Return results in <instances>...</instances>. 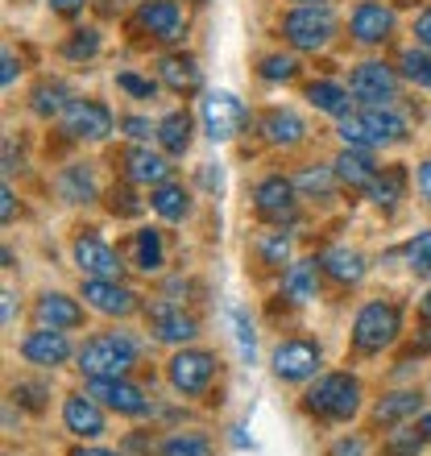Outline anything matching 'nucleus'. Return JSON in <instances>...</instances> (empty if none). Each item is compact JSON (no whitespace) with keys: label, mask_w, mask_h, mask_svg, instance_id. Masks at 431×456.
<instances>
[{"label":"nucleus","mask_w":431,"mask_h":456,"mask_svg":"<svg viewBox=\"0 0 431 456\" xmlns=\"http://www.w3.org/2000/svg\"><path fill=\"white\" fill-rule=\"evenodd\" d=\"M199 183H204V187H224V175H220V167H212V162H207L204 175H199Z\"/></svg>","instance_id":"obj_53"},{"label":"nucleus","mask_w":431,"mask_h":456,"mask_svg":"<svg viewBox=\"0 0 431 456\" xmlns=\"http://www.w3.org/2000/svg\"><path fill=\"white\" fill-rule=\"evenodd\" d=\"M120 125H125V133H129L133 142H145L150 133H158V129H150V120H142V117H125Z\"/></svg>","instance_id":"obj_48"},{"label":"nucleus","mask_w":431,"mask_h":456,"mask_svg":"<svg viewBox=\"0 0 431 456\" xmlns=\"http://www.w3.org/2000/svg\"><path fill=\"white\" fill-rule=\"evenodd\" d=\"M158 452L162 456H212V444H207L204 436H195V432H179V436H170Z\"/></svg>","instance_id":"obj_36"},{"label":"nucleus","mask_w":431,"mask_h":456,"mask_svg":"<svg viewBox=\"0 0 431 456\" xmlns=\"http://www.w3.org/2000/svg\"><path fill=\"white\" fill-rule=\"evenodd\" d=\"M332 179H336V167H307L295 179V187H299L303 195H312V200H328L332 195Z\"/></svg>","instance_id":"obj_35"},{"label":"nucleus","mask_w":431,"mask_h":456,"mask_svg":"<svg viewBox=\"0 0 431 456\" xmlns=\"http://www.w3.org/2000/svg\"><path fill=\"white\" fill-rule=\"evenodd\" d=\"M62 54L71 62H87L100 54V34L96 29H75L71 37H67V46H62Z\"/></svg>","instance_id":"obj_38"},{"label":"nucleus","mask_w":431,"mask_h":456,"mask_svg":"<svg viewBox=\"0 0 431 456\" xmlns=\"http://www.w3.org/2000/svg\"><path fill=\"white\" fill-rule=\"evenodd\" d=\"M84 4H87V0H50V9L62 12V17H71V12H79Z\"/></svg>","instance_id":"obj_52"},{"label":"nucleus","mask_w":431,"mask_h":456,"mask_svg":"<svg viewBox=\"0 0 431 456\" xmlns=\"http://www.w3.org/2000/svg\"><path fill=\"white\" fill-rule=\"evenodd\" d=\"M75 361H79V370L96 382V378H125L129 373V365L137 361V345H133L125 332H104V337H92L79 353H75Z\"/></svg>","instance_id":"obj_2"},{"label":"nucleus","mask_w":431,"mask_h":456,"mask_svg":"<svg viewBox=\"0 0 431 456\" xmlns=\"http://www.w3.org/2000/svg\"><path fill=\"white\" fill-rule=\"evenodd\" d=\"M62 423H67V432L79 436V440H96L104 436V415H100L96 398L92 395H71L62 403Z\"/></svg>","instance_id":"obj_21"},{"label":"nucleus","mask_w":431,"mask_h":456,"mask_svg":"<svg viewBox=\"0 0 431 456\" xmlns=\"http://www.w3.org/2000/svg\"><path fill=\"white\" fill-rule=\"evenodd\" d=\"M133 257H137V270L158 274V270L167 265V253H162V232H158V228H142V232L133 237Z\"/></svg>","instance_id":"obj_32"},{"label":"nucleus","mask_w":431,"mask_h":456,"mask_svg":"<svg viewBox=\"0 0 431 456\" xmlns=\"http://www.w3.org/2000/svg\"><path fill=\"white\" fill-rule=\"evenodd\" d=\"M150 208H154L162 220H187V212H191V195L183 191L179 183H162V187L150 191Z\"/></svg>","instance_id":"obj_30"},{"label":"nucleus","mask_w":431,"mask_h":456,"mask_svg":"<svg viewBox=\"0 0 431 456\" xmlns=\"http://www.w3.org/2000/svg\"><path fill=\"white\" fill-rule=\"evenodd\" d=\"M320 370V345L312 340H282L274 348V373L282 382H303Z\"/></svg>","instance_id":"obj_16"},{"label":"nucleus","mask_w":431,"mask_h":456,"mask_svg":"<svg viewBox=\"0 0 431 456\" xmlns=\"http://www.w3.org/2000/svg\"><path fill=\"white\" fill-rule=\"evenodd\" d=\"M419 407H423L419 390H394V395H386L382 403L373 407V423H378V428H398V423L415 419Z\"/></svg>","instance_id":"obj_25"},{"label":"nucleus","mask_w":431,"mask_h":456,"mask_svg":"<svg viewBox=\"0 0 431 456\" xmlns=\"http://www.w3.org/2000/svg\"><path fill=\"white\" fill-rule=\"evenodd\" d=\"M407 262H411V270L415 274H423V278H431V232H419V237L407 245Z\"/></svg>","instance_id":"obj_42"},{"label":"nucleus","mask_w":431,"mask_h":456,"mask_svg":"<svg viewBox=\"0 0 431 456\" xmlns=\"http://www.w3.org/2000/svg\"><path fill=\"white\" fill-rule=\"evenodd\" d=\"M158 75H162V84L170 92H179V96H191L204 87V75H199V62L191 54H167V59L158 62Z\"/></svg>","instance_id":"obj_24"},{"label":"nucleus","mask_w":431,"mask_h":456,"mask_svg":"<svg viewBox=\"0 0 431 456\" xmlns=\"http://www.w3.org/2000/svg\"><path fill=\"white\" fill-rule=\"evenodd\" d=\"M34 320L37 328H79L84 324V307L71 299V295H59V290H46L42 299L34 303Z\"/></svg>","instance_id":"obj_20"},{"label":"nucleus","mask_w":431,"mask_h":456,"mask_svg":"<svg viewBox=\"0 0 431 456\" xmlns=\"http://www.w3.org/2000/svg\"><path fill=\"white\" fill-rule=\"evenodd\" d=\"M403 332V312L394 303H365L353 320V348L357 353H382Z\"/></svg>","instance_id":"obj_4"},{"label":"nucleus","mask_w":431,"mask_h":456,"mask_svg":"<svg viewBox=\"0 0 431 456\" xmlns=\"http://www.w3.org/2000/svg\"><path fill=\"white\" fill-rule=\"evenodd\" d=\"M423 348H431V328H427V332H423Z\"/></svg>","instance_id":"obj_60"},{"label":"nucleus","mask_w":431,"mask_h":456,"mask_svg":"<svg viewBox=\"0 0 431 456\" xmlns=\"http://www.w3.org/2000/svg\"><path fill=\"white\" fill-rule=\"evenodd\" d=\"M112 112L100 104V100H71L67 112H62V133L75 137V142H104L112 133Z\"/></svg>","instance_id":"obj_8"},{"label":"nucleus","mask_w":431,"mask_h":456,"mask_svg":"<svg viewBox=\"0 0 431 456\" xmlns=\"http://www.w3.org/2000/svg\"><path fill=\"white\" fill-rule=\"evenodd\" d=\"M137 25L154 42H167V46L187 37V17H183V9L175 0H145L142 9H137Z\"/></svg>","instance_id":"obj_11"},{"label":"nucleus","mask_w":431,"mask_h":456,"mask_svg":"<svg viewBox=\"0 0 431 456\" xmlns=\"http://www.w3.org/2000/svg\"><path fill=\"white\" fill-rule=\"evenodd\" d=\"M59 195L67 204H92L96 200V170L87 162H75L59 175Z\"/></svg>","instance_id":"obj_26"},{"label":"nucleus","mask_w":431,"mask_h":456,"mask_svg":"<svg viewBox=\"0 0 431 456\" xmlns=\"http://www.w3.org/2000/svg\"><path fill=\"white\" fill-rule=\"evenodd\" d=\"M398 67H403V75H407L411 84L419 87H431V50H407L403 59H398Z\"/></svg>","instance_id":"obj_37"},{"label":"nucleus","mask_w":431,"mask_h":456,"mask_svg":"<svg viewBox=\"0 0 431 456\" xmlns=\"http://www.w3.org/2000/svg\"><path fill=\"white\" fill-rule=\"evenodd\" d=\"M295 4H328V0H295Z\"/></svg>","instance_id":"obj_59"},{"label":"nucleus","mask_w":431,"mask_h":456,"mask_svg":"<svg viewBox=\"0 0 431 456\" xmlns=\"http://www.w3.org/2000/svg\"><path fill=\"white\" fill-rule=\"evenodd\" d=\"M320 262H295L287 265V278H282V290H287L290 303H312L315 290H320Z\"/></svg>","instance_id":"obj_29"},{"label":"nucleus","mask_w":431,"mask_h":456,"mask_svg":"<svg viewBox=\"0 0 431 456\" xmlns=\"http://www.w3.org/2000/svg\"><path fill=\"white\" fill-rule=\"evenodd\" d=\"M419 436H423V440H431V415H423V419H419Z\"/></svg>","instance_id":"obj_57"},{"label":"nucleus","mask_w":431,"mask_h":456,"mask_svg":"<svg viewBox=\"0 0 431 456\" xmlns=\"http://www.w3.org/2000/svg\"><path fill=\"white\" fill-rule=\"evenodd\" d=\"M419 191H423V200L431 204V158L427 162H419Z\"/></svg>","instance_id":"obj_54"},{"label":"nucleus","mask_w":431,"mask_h":456,"mask_svg":"<svg viewBox=\"0 0 431 456\" xmlns=\"http://www.w3.org/2000/svg\"><path fill=\"white\" fill-rule=\"evenodd\" d=\"M84 303L100 315H133L142 303H137V290L120 287L112 278H87L84 282Z\"/></svg>","instance_id":"obj_13"},{"label":"nucleus","mask_w":431,"mask_h":456,"mask_svg":"<svg viewBox=\"0 0 431 456\" xmlns=\"http://www.w3.org/2000/svg\"><path fill=\"white\" fill-rule=\"evenodd\" d=\"M340 137L353 150H378V145L407 142V120L398 117L390 104H365L361 112L340 117Z\"/></svg>","instance_id":"obj_1"},{"label":"nucleus","mask_w":431,"mask_h":456,"mask_svg":"<svg viewBox=\"0 0 431 456\" xmlns=\"http://www.w3.org/2000/svg\"><path fill=\"white\" fill-rule=\"evenodd\" d=\"M348 92L365 104H390L398 96V71L386 62H361L348 75Z\"/></svg>","instance_id":"obj_10"},{"label":"nucleus","mask_w":431,"mask_h":456,"mask_svg":"<svg viewBox=\"0 0 431 456\" xmlns=\"http://www.w3.org/2000/svg\"><path fill=\"white\" fill-rule=\"evenodd\" d=\"M67 104H71V92H67V84L62 79H46V84L34 87V96H29V109L37 112V117H62L67 112Z\"/></svg>","instance_id":"obj_31"},{"label":"nucleus","mask_w":431,"mask_h":456,"mask_svg":"<svg viewBox=\"0 0 431 456\" xmlns=\"http://www.w3.org/2000/svg\"><path fill=\"white\" fill-rule=\"evenodd\" d=\"M12 212H17V195H12V187H4V191H0V220L9 224Z\"/></svg>","instance_id":"obj_50"},{"label":"nucleus","mask_w":431,"mask_h":456,"mask_svg":"<svg viewBox=\"0 0 431 456\" xmlns=\"http://www.w3.org/2000/svg\"><path fill=\"white\" fill-rule=\"evenodd\" d=\"M353 37H357L361 46H378L386 37L394 34V12L386 9L382 0H361L357 9H353V21H348Z\"/></svg>","instance_id":"obj_17"},{"label":"nucleus","mask_w":431,"mask_h":456,"mask_svg":"<svg viewBox=\"0 0 431 456\" xmlns=\"http://www.w3.org/2000/svg\"><path fill=\"white\" fill-rule=\"evenodd\" d=\"M154 137L170 158H183L187 150H191V117H187V112H167V117L158 120Z\"/></svg>","instance_id":"obj_27"},{"label":"nucleus","mask_w":431,"mask_h":456,"mask_svg":"<svg viewBox=\"0 0 431 456\" xmlns=\"http://www.w3.org/2000/svg\"><path fill=\"white\" fill-rule=\"evenodd\" d=\"M195 4H204V0H195Z\"/></svg>","instance_id":"obj_61"},{"label":"nucleus","mask_w":431,"mask_h":456,"mask_svg":"<svg viewBox=\"0 0 431 456\" xmlns=\"http://www.w3.org/2000/svg\"><path fill=\"white\" fill-rule=\"evenodd\" d=\"M0 62H4V71H0V84L9 87L12 79H17V71H21V62H17V54H12V50H4V59H0Z\"/></svg>","instance_id":"obj_49"},{"label":"nucleus","mask_w":431,"mask_h":456,"mask_svg":"<svg viewBox=\"0 0 431 456\" xmlns=\"http://www.w3.org/2000/svg\"><path fill=\"white\" fill-rule=\"evenodd\" d=\"M307 411L312 415H320V419H353L361 407V382L353 378V373H328V378H320V382L307 390Z\"/></svg>","instance_id":"obj_3"},{"label":"nucleus","mask_w":431,"mask_h":456,"mask_svg":"<svg viewBox=\"0 0 431 456\" xmlns=\"http://www.w3.org/2000/svg\"><path fill=\"white\" fill-rule=\"evenodd\" d=\"M199 120H204V129L212 142H232L240 133V125L249 120V112H245V104H240L232 92H207V96L199 100Z\"/></svg>","instance_id":"obj_6"},{"label":"nucleus","mask_w":431,"mask_h":456,"mask_svg":"<svg viewBox=\"0 0 431 456\" xmlns=\"http://www.w3.org/2000/svg\"><path fill=\"white\" fill-rule=\"evenodd\" d=\"M232 328H237L240 357L253 361V357H257V340H253V328H249V320H245V312H240V307H232Z\"/></svg>","instance_id":"obj_45"},{"label":"nucleus","mask_w":431,"mask_h":456,"mask_svg":"<svg viewBox=\"0 0 431 456\" xmlns=\"http://www.w3.org/2000/svg\"><path fill=\"white\" fill-rule=\"evenodd\" d=\"M419 312H423V320H431V290L423 295V303H419Z\"/></svg>","instance_id":"obj_58"},{"label":"nucleus","mask_w":431,"mask_h":456,"mask_svg":"<svg viewBox=\"0 0 431 456\" xmlns=\"http://www.w3.org/2000/svg\"><path fill=\"white\" fill-rule=\"evenodd\" d=\"M262 137L270 145H282V150H290V145H299L303 137H307V125H303L299 112H290V109H270L262 117Z\"/></svg>","instance_id":"obj_23"},{"label":"nucleus","mask_w":431,"mask_h":456,"mask_svg":"<svg viewBox=\"0 0 431 456\" xmlns=\"http://www.w3.org/2000/svg\"><path fill=\"white\" fill-rule=\"evenodd\" d=\"M12 398H17V403H25L29 411H42V407H46V390H42V386H29V382H17V386H12Z\"/></svg>","instance_id":"obj_46"},{"label":"nucleus","mask_w":431,"mask_h":456,"mask_svg":"<svg viewBox=\"0 0 431 456\" xmlns=\"http://www.w3.org/2000/svg\"><path fill=\"white\" fill-rule=\"evenodd\" d=\"M419 448H423V436L407 432V428H398V432H390L382 456H419Z\"/></svg>","instance_id":"obj_41"},{"label":"nucleus","mask_w":431,"mask_h":456,"mask_svg":"<svg viewBox=\"0 0 431 456\" xmlns=\"http://www.w3.org/2000/svg\"><path fill=\"white\" fill-rule=\"evenodd\" d=\"M87 395L100 398V403H104L108 411H117V415H145V411H150L145 390L142 386H133L129 378H96Z\"/></svg>","instance_id":"obj_14"},{"label":"nucleus","mask_w":431,"mask_h":456,"mask_svg":"<svg viewBox=\"0 0 431 456\" xmlns=\"http://www.w3.org/2000/svg\"><path fill=\"white\" fill-rule=\"evenodd\" d=\"M320 265L336 278V282H345V287H357L361 278H365V257H361L357 249H345V245H336V249L323 253Z\"/></svg>","instance_id":"obj_28"},{"label":"nucleus","mask_w":431,"mask_h":456,"mask_svg":"<svg viewBox=\"0 0 431 456\" xmlns=\"http://www.w3.org/2000/svg\"><path fill=\"white\" fill-rule=\"evenodd\" d=\"M295 183L282 179V175H270V179L257 183V191H253V208H257V216L270 220V224H290L295 212H299V200H295Z\"/></svg>","instance_id":"obj_9"},{"label":"nucleus","mask_w":431,"mask_h":456,"mask_svg":"<svg viewBox=\"0 0 431 456\" xmlns=\"http://www.w3.org/2000/svg\"><path fill=\"white\" fill-rule=\"evenodd\" d=\"M257 75H262V79H270V84H287V79H295V75H299V62L290 59V54H265L262 67H257Z\"/></svg>","instance_id":"obj_39"},{"label":"nucleus","mask_w":431,"mask_h":456,"mask_svg":"<svg viewBox=\"0 0 431 456\" xmlns=\"http://www.w3.org/2000/svg\"><path fill=\"white\" fill-rule=\"evenodd\" d=\"M415 37H419L423 46H427V50H431V9H427V12H423L419 21H415Z\"/></svg>","instance_id":"obj_51"},{"label":"nucleus","mask_w":431,"mask_h":456,"mask_svg":"<svg viewBox=\"0 0 431 456\" xmlns=\"http://www.w3.org/2000/svg\"><path fill=\"white\" fill-rule=\"evenodd\" d=\"M0 299H4V324H12V312H17V295H12V290H4Z\"/></svg>","instance_id":"obj_55"},{"label":"nucleus","mask_w":431,"mask_h":456,"mask_svg":"<svg viewBox=\"0 0 431 456\" xmlns=\"http://www.w3.org/2000/svg\"><path fill=\"white\" fill-rule=\"evenodd\" d=\"M328 456H365V440L361 436H345V440H336Z\"/></svg>","instance_id":"obj_47"},{"label":"nucleus","mask_w":431,"mask_h":456,"mask_svg":"<svg viewBox=\"0 0 431 456\" xmlns=\"http://www.w3.org/2000/svg\"><path fill=\"white\" fill-rule=\"evenodd\" d=\"M120 167H125V179H129V183H150V187L170 183V170H175L167 158L154 154V150H145V145L125 150V154H120Z\"/></svg>","instance_id":"obj_19"},{"label":"nucleus","mask_w":431,"mask_h":456,"mask_svg":"<svg viewBox=\"0 0 431 456\" xmlns=\"http://www.w3.org/2000/svg\"><path fill=\"white\" fill-rule=\"evenodd\" d=\"M150 328H154L158 340H167V345H183V340H191L199 332L195 324V315L183 312V303L175 299H154L150 303Z\"/></svg>","instance_id":"obj_15"},{"label":"nucleus","mask_w":431,"mask_h":456,"mask_svg":"<svg viewBox=\"0 0 431 456\" xmlns=\"http://www.w3.org/2000/svg\"><path fill=\"white\" fill-rule=\"evenodd\" d=\"M21 357L29 361V365L54 370V365H62V361L71 357V340H67L62 328H37V332H29V337L21 340Z\"/></svg>","instance_id":"obj_18"},{"label":"nucleus","mask_w":431,"mask_h":456,"mask_svg":"<svg viewBox=\"0 0 431 456\" xmlns=\"http://www.w3.org/2000/svg\"><path fill=\"white\" fill-rule=\"evenodd\" d=\"M170 386L179 390V395L195 398L204 395L207 386H212L216 378V357L212 353H204V348H183V353H175L170 357Z\"/></svg>","instance_id":"obj_7"},{"label":"nucleus","mask_w":431,"mask_h":456,"mask_svg":"<svg viewBox=\"0 0 431 456\" xmlns=\"http://www.w3.org/2000/svg\"><path fill=\"white\" fill-rule=\"evenodd\" d=\"M71 456H120V452H108V448H75Z\"/></svg>","instance_id":"obj_56"},{"label":"nucleus","mask_w":431,"mask_h":456,"mask_svg":"<svg viewBox=\"0 0 431 456\" xmlns=\"http://www.w3.org/2000/svg\"><path fill=\"white\" fill-rule=\"evenodd\" d=\"M307 100H312L320 112H328V117H348V92L345 87L328 84V79H320V84H307Z\"/></svg>","instance_id":"obj_34"},{"label":"nucleus","mask_w":431,"mask_h":456,"mask_svg":"<svg viewBox=\"0 0 431 456\" xmlns=\"http://www.w3.org/2000/svg\"><path fill=\"white\" fill-rule=\"evenodd\" d=\"M75 253V265L84 270L87 278H112V282H120V253L108 245V240H100L96 232H84V237H75L71 245Z\"/></svg>","instance_id":"obj_12"},{"label":"nucleus","mask_w":431,"mask_h":456,"mask_svg":"<svg viewBox=\"0 0 431 456\" xmlns=\"http://www.w3.org/2000/svg\"><path fill=\"white\" fill-rule=\"evenodd\" d=\"M257 253H262L265 265H282L290 257V237L278 228V232H262V240H257Z\"/></svg>","instance_id":"obj_40"},{"label":"nucleus","mask_w":431,"mask_h":456,"mask_svg":"<svg viewBox=\"0 0 431 456\" xmlns=\"http://www.w3.org/2000/svg\"><path fill=\"white\" fill-rule=\"evenodd\" d=\"M282 34L295 50H323L336 37V17L328 4H299L282 17Z\"/></svg>","instance_id":"obj_5"},{"label":"nucleus","mask_w":431,"mask_h":456,"mask_svg":"<svg viewBox=\"0 0 431 456\" xmlns=\"http://www.w3.org/2000/svg\"><path fill=\"white\" fill-rule=\"evenodd\" d=\"M336 167V179L345 183L348 191H370L373 179H378V167H373L370 150H353V145H345V154L332 162Z\"/></svg>","instance_id":"obj_22"},{"label":"nucleus","mask_w":431,"mask_h":456,"mask_svg":"<svg viewBox=\"0 0 431 456\" xmlns=\"http://www.w3.org/2000/svg\"><path fill=\"white\" fill-rule=\"evenodd\" d=\"M117 87L120 92H129V96H137V100H154V92H158L154 79H142V75H133V71H120Z\"/></svg>","instance_id":"obj_44"},{"label":"nucleus","mask_w":431,"mask_h":456,"mask_svg":"<svg viewBox=\"0 0 431 456\" xmlns=\"http://www.w3.org/2000/svg\"><path fill=\"white\" fill-rule=\"evenodd\" d=\"M108 212H112V216H137V212H142V200H137L129 187H112V191H108Z\"/></svg>","instance_id":"obj_43"},{"label":"nucleus","mask_w":431,"mask_h":456,"mask_svg":"<svg viewBox=\"0 0 431 456\" xmlns=\"http://www.w3.org/2000/svg\"><path fill=\"white\" fill-rule=\"evenodd\" d=\"M403 187H407V170L403 167H386L378 179H373V187L365 195H370L378 208H394L398 200H403Z\"/></svg>","instance_id":"obj_33"}]
</instances>
